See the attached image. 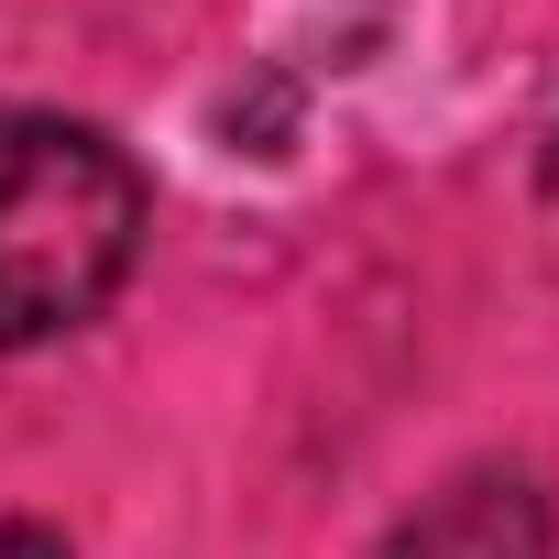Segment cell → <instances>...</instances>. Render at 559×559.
I'll return each instance as SVG.
<instances>
[{
  "label": "cell",
  "instance_id": "obj_1",
  "mask_svg": "<svg viewBox=\"0 0 559 559\" xmlns=\"http://www.w3.org/2000/svg\"><path fill=\"white\" fill-rule=\"evenodd\" d=\"M165 187L143 143L67 99H0V362L88 341L154 263Z\"/></svg>",
  "mask_w": 559,
  "mask_h": 559
},
{
  "label": "cell",
  "instance_id": "obj_2",
  "mask_svg": "<svg viewBox=\"0 0 559 559\" xmlns=\"http://www.w3.org/2000/svg\"><path fill=\"white\" fill-rule=\"evenodd\" d=\"M352 559H559V472L526 450H461Z\"/></svg>",
  "mask_w": 559,
  "mask_h": 559
},
{
  "label": "cell",
  "instance_id": "obj_3",
  "mask_svg": "<svg viewBox=\"0 0 559 559\" xmlns=\"http://www.w3.org/2000/svg\"><path fill=\"white\" fill-rule=\"evenodd\" d=\"M0 559H88V548H78V526L45 515V504H0Z\"/></svg>",
  "mask_w": 559,
  "mask_h": 559
},
{
  "label": "cell",
  "instance_id": "obj_4",
  "mask_svg": "<svg viewBox=\"0 0 559 559\" xmlns=\"http://www.w3.org/2000/svg\"><path fill=\"white\" fill-rule=\"evenodd\" d=\"M526 187H537V209H559V99H548V121H537V154H526Z\"/></svg>",
  "mask_w": 559,
  "mask_h": 559
}]
</instances>
